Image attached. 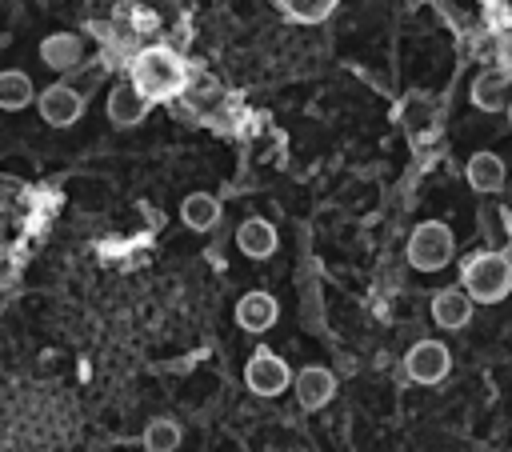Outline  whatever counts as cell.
<instances>
[{
	"label": "cell",
	"instance_id": "19",
	"mask_svg": "<svg viewBox=\"0 0 512 452\" xmlns=\"http://www.w3.org/2000/svg\"><path fill=\"white\" fill-rule=\"evenodd\" d=\"M508 116H512V104H508Z\"/></svg>",
	"mask_w": 512,
	"mask_h": 452
},
{
	"label": "cell",
	"instance_id": "13",
	"mask_svg": "<svg viewBox=\"0 0 512 452\" xmlns=\"http://www.w3.org/2000/svg\"><path fill=\"white\" fill-rule=\"evenodd\" d=\"M464 176L476 192H500L504 188V160L496 152H472L468 164H464Z\"/></svg>",
	"mask_w": 512,
	"mask_h": 452
},
{
	"label": "cell",
	"instance_id": "11",
	"mask_svg": "<svg viewBox=\"0 0 512 452\" xmlns=\"http://www.w3.org/2000/svg\"><path fill=\"white\" fill-rule=\"evenodd\" d=\"M80 56H84V44H80V36H72V32H52V36L40 40V60H44L52 72L76 68Z\"/></svg>",
	"mask_w": 512,
	"mask_h": 452
},
{
	"label": "cell",
	"instance_id": "8",
	"mask_svg": "<svg viewBox=\"0 0 512 452\" xmlns=\"http://www.w3.org/2000/svg\"><path fill=\"white\" fill-rule=\"evenodd\" d=\"M148 96L132 84V80H124V84H116L112 92H108V120L112 124H120V128H132V124H140L144 116H148Z\"/></svg>",
	"mask_w": 512,
	"mask_h": 452
},
{
	"label": "cell",
	"instance_id": "15",
	"mask_svg": "<svg viewBox=\"0 0 512 452\" xmlns=\"http://www.w3.org/2000/svg\"><path fill=\"white\" fill-rule=\"evenodd\" d=\"M32 80H28V72H20V68H8V72H0V108L4 112H20V108H28L32 104ZM40 100V96H36Z\"/></svg>",
	"mask_w": 512,
	"mask_h": 452
},
{
	"label": "cell",
	"instance_id": "18",
	"mask_svg": "<svg viewBox=\"0 0 512 452\" xmlns=\"http://www.w3.org/2000/svg\"><path fill=\"white\" fill-rule=\"evenodd\" d=\"M276 8L296 24H320L336 12V0H280Z\"/></svg>",
	"mask_w": 512,
	"mask_h": 452
},
{
	"label": "cell",
	"instance_id": "12",
	"mask_svg": "<svg viewBox=\"0 0 512 452\" xmlns=\"http://www.w3.org/2000/svg\"><path fill=\"white\" fill-rule=\"evenodd\" d=\"M236 244H240V252L244 256H252V260H268L272 252H276V228L268 224V220H260V216H248L240 228H236Z\"/></svg>",
	"mask_w": 512,
	"mask_h": 452
},
{
	"label": "cell",
	"instance_id": "5",
	"mask_svg": "<svg viewBox=\"0 0 512 452\" xmlns=\"http://www.w3.org/2000/svg\"><path fill=\"white\" fill-rule=\"evenodd\" d=\"M244 384L256 392V396H280L288 388V364L268 352V348H256L244 364Z\"/></svg>",
	"mask_w": 512,
	"mask_h": 452
},
{
	"label": "cell",
	"instance_id": "16",
	"mask_svg": "<svg viewBox=\"0 0 512 452\" xmlns=\"http://www.w3.org/2000/svg\"><path fill=\"white\" fill-rule=\"evenodd\" d=\"M504 88H508V80H504V72H480L476 80H472V104L476 108H484V112H496V108H504Z\"/></svg>",
	"mask_w": 512,
	"mask_h": 452
},
{
	"label": "cell",
	"instance_id": "1",
	"mask_svg": "<svg viewBox=\"0 0 512 452\" xmlns=\"http://www.w3.org/2000/svg\"><path fill=\"white\" fill-rule=\"evenodd\" d=\"M460 280H464V292L472 296V304H496L512 292V260L500 252H476L464 260Z\"/></svg>",
	"mask_w": 512,
	"mask_h": 452
},
{
	"label": "cell",
	"instance_id": "10",
	"mask_svg": "<svg viewBox=\"0 0 512 452\" xmlns=\"http://www.w3.org/2000/svg\"><path fill=\"white\" fill-rule=\"evenodd\" d=\"M472 296L468 292H460V288H440L436 296H432V320L440 324V328H448V332H456V328H464L468 320H472Z\"/></svg>",
	"mask_w": 512,
	"mask_h": 452
},
{
	"label": "cell",
	"instance_id": "14",
	"mask_svg": "<svg viewBox=\"0 0 512 452\" xmlns=\"http://www.w3.org/2000/svg\"><path fill=\"white\" fill-rule=\"evenodd\" d=\"M180 220H184L192 232H208V228H216V220H220V200H216L212 192H192V196H184V204H180Z\"/></svg>",
	"mask_w": 512,
	"mask_h": 452
},
{
	"label": "cell",
	"instance_id": "2",
	"mask_svg": "<svg viewBox=\"0 0 512 452\" xmlns=\"http://www.w3.org/2000/svg\"><path fill=\"white\" fill-rule=\"evenodd\" d=\"M132 84L148 96V100H164L184 84V64L172 48H144L132 60Z\"/></svg>",
	"mask_w": 512,
	"mask_h": 452
},
{
	"label": "cell",
	"instance_id": "4",
	"mask_svg": "<svg viewBox=\"0 0 512 452\" xmlns=\"http://www.w3.org/2000/svg\"><path fill=\"white\" fill-rule=\"evenodd\" d=\"M448 368H452V356H448V348L440 340H416L404 352V372L416 384H440L448 376Z\"/></svg>",
	"mask_w": 512,
	"mask_h": 452
},
{
	"label": "cell",
	"instance_id": "7",
	"mask_svg": "<svg viewBox=\"0 0 512 452\" xmlns=\"http://www.w3.org/2000/svg\"><path fill=\"white\" fill-rule=\"evenodd\" d=\"M292 388H296L300 408H304V412H316V408H324V404L336 396V376H332L328 368H320V364H308V368L296 372Z\"/></svg>",
	"mask_w": 512,
	"mask_h": 452
},
{
	"label": "cell",
	"instance_id": "6",
	"mask_svg": "<svg viewBox=\"0 0 512 452\" xmlns=\"http://www.w3.org/2000/svg\"><path fill=\"white\" fill-rule=\"evenodd\" d=\"M36 108H40L44 124H52V128H68V124L80 120V112H84V96H80L72 84H48V88L40 92Z\"/></svg>",
	"mask_w": 512,
	"mask_h": 452
},
{
	"label": "cell",
	"instance_id": "3",
	"mask_svg": "<svg viewBox=\"0 0 512 452\" xmlns=\"http://www.w3.org/2000/svg\"><path fill=\"white\" fill-rule=\"evenodd\" d=\"M452 252H456L452 228L440 224V220H424V224H416L412 236H408V264H412L416 272H436V268H444V264L452 260Z\"/></svg>",
	"mask_w": 512,
	"mask_h": 452
},
{
	"label": "cell",
	"instance_id": "17",
	"mask_svg": "<svg viewBox=\"0 0 512 452\" xmlns=\"http://www.w3.org/2000/svg\"><path fill=\"white\" fill-rule=\"evenodd\" d=\"M180 440H184V432H180V424L168 420V416H156V420H148V428H144V448H148V452H176Z\"/></svg>",
	"mask_w": 512,
	"mask_h": 452
},
{
	"label": "cell",
	"instance_id": "9",
	"mask_svg": "<svg viewBox=\"0 0 512 452\" xmlns=\"http://www.w3.org/2000/svg\"><path fill=\"white\" fill-rule=\"evenodd\" d=\"M276 316H280V308H276V296H268V292H244L236 304V324L244 332H268L276 324Z\"/></svg>",
	"mask_w": 512,
	"mask_h": 452
}]
</instances>
